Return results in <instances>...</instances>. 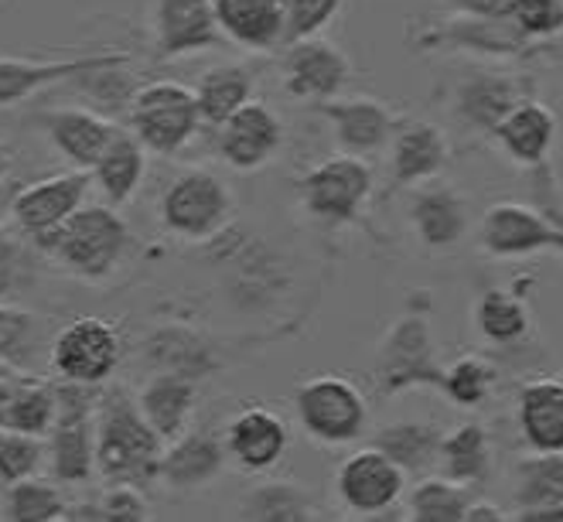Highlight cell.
<instances>
[{
	"label": "cell",
	"instance_id": "6da1fadb",
	"mask_svg": "<svg viewBox=\"0 0 563 522\" xmlns=\"http://www.w3.org/2000/svg\"><path fill=\"white\" fill-rule=\"evenodd\" d=\"M164 441L144 420L137 397L113 386L103 389L96 407V475L103 485L154 488L161 481Z\"/></svg>",
	"mask_w": 563,
	"mask_h": 522
},
{
	"label": "cell",
	"instance_id": "7a4b0ae2",
	"mask_svg": "<svg viewBox=\"0 0 563 522\" xmlns=\"http://www.w3.org/2000/svg\"><path fill=\"white\" fill-rule=\"evenodd\" d=\"M130 225L113 206H82L62 230L42 246L62 270L79 280L99 284L120 270L123 256L130 253Z\"/></svg>",
	"mask_w": 563,
	"mask_h": 522
},
{
	"label": "cell",
	"instance_id": "3957f363",
	"mask_svg": "<svg viewBox=\"0 0 563 522\" xmlns=\"http://www.w3.org/2000/svg\"><path fill=\"white\" fill-rule=\"evenodd\" d=\"M233 191L209 168L178 171L161 195V225L181 243H212L233 222Z\"/></svg>",
	"mask_w": 563,
	"mask_h": 522
},
{
	"label": "cell",
	"instance_id": "277c9868",
	"mask_svg": "<svg viewBox=\"0 0 563 522\" xmlns=\"http://www.w3.org/2000/svg\"><path fill=\"white\" fill-rule=\"evenodd\" d=\"M294 417L321 447H345L366 437L369 403L362 389L335 373H321L294 389Z\"/></svg>",
	"mask_w": 563,
	"mask_h": 522
},
{
	"label": "cell",
	"instance_id": "5b68a950",
	"mask_svg": "<svg viewBox=\"0 0 563 522\" xmlns=\"http://www.w3.org/2000/svg\"><path fill=\"white\" fill-rule=\"evenodd\" d=\"M130 130L147 147V154L175 157L181 154L202 126V110H198L195 89L181 82L157 79L141 86L130 96Z\"/></svg>",
	"mask_w": 563,
	"mask_h": 522
},
{
	"label": "cell",
	"instance_id": "8992f818",
	"mask_svg": "<svg viewBox=\"0 0 563 522\" xmlns=\"http://www.w3.org/2000/svg\"><path fill=\"white\" fill-rule=\"evenodd\" d=\"M373 199V168L366 157L335 154L297 178V202L321 225H349Z\"/></svg>",
	"mask_w": 563,
	"mask_h": 522
},
{
	"label": "cell",
	"instance_id": "52a82bcc",
	"mask_svg": "<svg viewBox=\"0 0 563 522\" xmlns=\"http://www.w3.org/2000/svg\"><path fill=\"white\" fill-rule=\"evenodd\" d=\"M444 373V363L438 358L434 335H430V321L423 314H404L389 324L376 348V386L383 397L407 393V389L430 386L438 389Z\"/></svg>",
	"mask_w": 563,
	"mask_h": 522
},
{
	"label": "cell",
	"instance_id": "ba28073f",
	"mask_svg": "<svg viewBox=\"0 0 563 522\" xmlns=\"http://www.w3.org/2000/svg\"><path fill=\"white\" fill-rule=\"evenodd\" d=\"M335 496L358 519H400L396 506L407 496V475L376 444L352 451L335 471Z\"/></svg>",
	"mask_w": 563,
	"mask_h": 522
},
{
	"label": "cell",
	"instance_id": "9c48e42d",
	"mask_svg": "<svg viewBox=\"0 0 563 522\" xmlns=\"http://www.w3.org/2000/svg\"><path fill=\"white\" fill-rule=\"evenodd\" d=\"M123 358V338L117 324L96 314L73 318L62 324V332L52 342V369L58 379L107 386Z\"/></svg>",
	"mask_w": 563,
	"mask_h": 522
},
{
	"label": "cell",
	"instance_id": "30bf717a",
	"mask_svg": "<svg viewBox=\"0 0 563 522\" xmlns=\"http://www.w3.org/2000/svg\"><path fill=\"white\" fill-rule=\"evenodd\" d=\"M478 246L495 259L563 253V219L522 202H495L478 225Z\"/></svg>",
	"mask_w": 563,
	"mask_h": 522
},
{
	"label": "cell",
	"instance_id": "8fae6325",
	"mask_svg": "<svg viewBox=\"0 0 563 522\" xmlns=\"http://www.w3.org/2000/svg\"><path fill=\"white\" fill-rule=\"evenodd\" d=\"M89 188H92V175L82 168H73L65 175H52V178H42L35 185L14 191L11 215L18 222V230L27 240H35V246L42 249L62 225L82 209Z\"/></svg>",
	"mask_w": 563,
	"mask_h": 522
},
{
	"label": "cell",
	"instance_id": "7c38bea8",
	"mask_svg": "<svg viewBox=\"0 0 563 522\" xmlns=\"http://www.w3.org/2000/svg\"><path fill=\"white\" fill-rule=\"evenodd\" d=\"M349 76H352V65L345 52L321 35L284 45L280 79H284V92L294 96V100L311 103V107L335 100L349 86Z\"/></svg>",
	"mask_w": 563,
	"mask_h": 522
},
{
	"label": "cell",
	"instance_id": "4fadbf2b",
	"mask_svg": "<svg viewBox=\"0 0 563 522\" xmlns=\"http://www.w3.org/2000/svg\"><path fill=\"white\" fill-rule=\"evenodd\" d=\"M154 58L172 62L222 45L216 0H154L151 8Z\"/></svg>",
	"mask_w": 563,
	"mask_h": 522
},
{
	"label": "cell",
	"instance_id": "5bb4252c",
	"mask_svg": "<svg viewBox=\"0 0 563 522\" xmlns=\"http://www.w3.org/2000/svg\"><path fill=\"white\" fill-rule=\"evenodd\" d=\"M284 147V123L280 116L260 100L243 103L233 116L216 126V151L233 171H260Z\"/></svg>",
	"mask_w": 563,
	"mask_h": 522
},
{
	"label": "cell",
	"instance_id": "9a60e30c",
	"mask_svg": "<svg viewBox=\"0 0 563 522\" xmlns=\"http://www.w3.org/2000/svg\"><path fill=\"white\" fill-rule=\"evenodd\" d=\"M222 444L229 454V465H236L243 475L274 471L290 447L287 420L271 407H243L225 423Z\"/></svg>",
	"mask_w": 563,
	"mask_h": 522
},
{
	"label": "cell",
	"instance_id": "2e32d148",
	"mask_svg": "<svg viewBox=\"0 0 563 522\" xmlns=\"http://www.w3.org/2000/svg\"><path fill=\"white\" fill-rule=\"evenodd\" d=\"M314 113L331 126V137L345 154L355 157H373L389 147L400 116H396L386 103L369 100V96H352V100H324L314 103Z\"/></svg>",
	"mask_w": 563,
	"mask_h": 522
},
{
	"label": "cell",
	"instance_id": "e0dca14e",
	"mask_svg": "<svg viewBox=\"0 0 563 522\" xmlns=\"http://www.w3.org/2000/svg\"><path fill=\"white\" fill-rule=\"evenodd\" d=\"M451 160V141L441 126L423 120H400L396 134L389 141V160L386 171L389 191H407L417 185L434 181Z\"/></svg>",
	"mask_w": 563,
	"mask_h": 522
},
{
	"label": "cell",
	"instance_id": "ac0fdd59",
	"mask_svg": "<svg viewBox=\"0 0 563 522\" xmlns=\"http://www.w3.org/2000/svg\"><path fill=\"white\" fill-rule=\"evenodd\" d=\"M413 48L423 52H472V55H492V58H519L533 48L519 27L506 21H488V18H468L454 14L451 21H441L427 27L420 38H410Z\"/></svg>",
	"mask_w": 563,
	"mask_h": 522
},
{
	"label": "cell",
	"instance_id": "d6986e66",
	"mask_svg": "<svg viewBox=\"0 0 563 522\" xmlns=\"http://www.w3.org/2000/svg\"><path fill=\"white\" fill-rule=\"evenodd\" d=\"M130 55L123 52H92V55H76V58H55V62H38V58H0V107H14L31 100L35 92L73 82L86 73L110 69V65H123Z\"/></svg>",
	"mask_w": 563,
	"mask_h": 522
},
{
	"label": "cell",
	"instance_id": "ffe728a7",
	"mask_svg": "<svg viewBox=\"0 0 563 522\" xmlns=\"http://www.w3.org/2000/svg\"><path fill=\"white\" fill-rule=\"evenodd\" d=\"M35 126L73 168H82V171L96 168V160L107 154V147L123 130L120 123H113L110 116L96 110H48L35 116Z\"/></svg>",
	"mask_w": 563,
	"mask_h": 522
},
{
	"label": "cell",
	"instance_id": "44dd1931",
	"mask_svg": "<svg viewBox=\"0 0 563 522\" xmlns=\"http://www.w3.org/2000/svg\"><path fill=\"white\" fill-rule=\"evenodd\" d=\"M492 141L503 147V154L512 160L516 168L522 171H547V160H550V151L556 144V113L540 103V100H519L506 120L495 126Z\"/></svg>",
	"mask_w": 563,
	"mask_h": 522
},
{
	"label": "cell",
	"instance_id": "7402d4cb",
	"mask_svg": "<svg viewBox=\"0 0 563 522\" xmlns=\"http://www.w3.org/2000/svg\"><path fill=\"white\" fill-rule=\"evenodd\" d=\"M229 465L222 434L216 431H185L172 444H164L161 454V481L172 492H198L212 485Z\"/></svg>",
	"mask_w": 563,
	"mask_h": 522
},
{
	"label": "cell",
	"instance_id": "603a6c76",
	"mask_svg": "<svg viewBox=\"0 0 563 522\" xmlns=\"http://www.w3.org/2000/svg\"><path fill=\"white\" fill-rule=\"evenodd\" d=\"M526 100V86L506 73H472L454 86L451 110L475 134H495L506 113Z\"/></svg>",
	"mask_w": 563,
	"mask_h": 522
},
{
	"label": "cell",
	"instance_id": "cb8c5ba5",
	"mask_svg": "<svg viewBox=\"0 0 563 522\" xmlns=\"http://www.w3.org/2000/svg\"><path fill=\"white\" fill-rule=\"evenodd\" d=\"M410 225L413 236L434 253H448L461 243L468 230V209L465 199L451 185H417L410 195Z\"/></svg>",
	"mask_w": 563,
	"mask_h": 522
},
{
	"label": "cell",
	"instance_id": "d4e9b609",
	"mask_svg": "<svg viewBox=\"0 0 563 522\" xmlns=\"http://www.w3.org/2000/svg\"><path fill=\"white\" fill-rule=\"evenodd\" d=\"M45 468L58 485H86L96 475V410L55 417L45 441Z\"/></svg>",
	"mask_w": 563,
	"mask_h": 522
},
{
	"label": "cell",
	"instance_id": "484cf974",
	"mask_svg": "<svg viewBox=\"0 0 563 522\" xmlns=\"http://www.w3.org/2000/svg\"><path fill=\"white\" fill-rule=\"evenodd\" d=\"M222 35L246 52L284 48L287 0H216Z\"/></svg>",
	"mask_w": 563,
	"mask_h": 522
},
{
	"label": "cell",
	"instance_id": "4316f807",
	"mask_svg": "<svg viewBox=\"0 0 563 522\" xmlns=\"http://www.w3.org/2000/svg\"><path fill=\"white\" fill-rule=\"evenodd\" d=\"M195 403H198V379H188L181 373H151L137 393V407L144 420L157 431L164 444H172L188 431Z\"/></svg>",
	"mask_w": 563,
	"mask_h": 522
},
{
	"label": "cell",
	"instance_id": "83f0119b",
	"mask_svg": "<svg viewBox=\"0 0 563 522\" xmlns=\"http://www.w3.org/2000/svg\"><path fill=\"white\" fill-rule=\"evenodd\" d=\"M516 423L529 451H563V379H529L516 397Z\"/></svg>",
	"mask_w": 563,
	"mask_h": 522
},
{
	"label": "cell",
	"instance_id": "f1b7e54d",
	"mask_svg": "<svg viewBox=\"0 0 563 522\" xmlns=\"http://www.w3.org/2000/svg\"><path fill=\"white\" fill-rule=\"evenodd\" d=\"M451 14L506 21L529 42H547L563 31V0H444Z\"/></svg>",
	"mask_w": 563,
	"mask_h": 522
},
{
	"label": "cell",
	"instance_id": "f546056e",
	"mask_svg": "<svg viewBox=\"0 0 563 522\" xmlns=\"http://www.w3.org/2000/svg\"><path fill=\"white\" fill-rule=\"evenodd\" d=\"M472 324L478 338L492 352H509L529 342L533 335V314H529L526 301L509 287H492L475 301Z\"/></svg>",
	"mask_w": 563,
	"mask_h": 522
},
{
	"label": "cell",
	"instance_id": "4dcf8cb0",
	"mask_svg": "<svg viewBox=\"0 0 563 522\" xmlns=\"http://www.w3.org/2000/svg\"><path fill=\"white\" fill-rule=\"evenodd\" d=\"M89 175H92V185L103 191L107 206L120 209L134 199L147 175V147L134 137V130H120L117 141L96 160V168Z\"/></svg>",
	"mask_w": 563,
	"mask_h": 522
},
{
	"label": "cell",
	"instance_id": "1f68e13d",
	"mask_svg": "<svg viewBox=\"0 0 563 522\" xmlns=\"http://www.w3.org/2000/svg\"><path fill=\"white\" fill-rule=\"evenodd\" d=\"M444 431L438 423L427 420H396V423H383V427L373 434V444L389 454V458L404 468V475H417L423 478L427 471H434L438 465V451H441Z\"/></svg>",
	"mask_w": 563,
	"mask_h": 522
},
{
	"label": "cell",
	"instance_id": "d6a6232c",
	"mask_svg": "<svg viewBox=\"0 0 563 522\" xmlns=\"http://www.w3.org/2000/svg\"><path fill=\"white\" fill-rule=\"evenodd\" d=\"M488 468H492V444H488V431L482 423L468 420L444 434L441 451H438V465H434L438 475L465 485V488H475L488 478Z\"/></svg>",
	"mask_w": 563,
	"mask_h": 522
},
{
	"label": "cell",
	"instance_id": "836d02e7",
	"mask_svg": "<svg viewBox=\"0 0 563 522\" xmlns=\"http://www.w3.org/2000/svg\"><path fill=\"white\" fill-rule=\"evenodd\" d=\"M321 515L324 509L308 488L284 478L260 481L240 502V519H253V522H311Z\"/></svg>",
	"mask_w": 563,
	"mask_h": 522
},
{
	"label": "cell",
	"instance_id": "e575fe53",
	"mask_svg": "<svg viewBox=\"0 0 563 522\" xmlns=\"http://www.w3.org/2000/svg\"><path fill=\"white\" fill-rule=\"evenodd\" d=\"M253 73L240 62H219L206 69L195 82V100L202 110V123L219 126L225 116H233L243 103L253 100Z\"/></svg>",
	"mask_w": 563,
	"mask_h": 522
},
{
	"label": "cell",
	"instance_id": "d590c367",
	"mask_svg": "<svg viewBox=\"0 0 563 522\" xmlns=\"http://www.w3.org/2000/svg\"><path fill=\"white\" fill-rule=\"evenodd\" d=\"M144 358L154 373H181L188 379H202L219 366L209 342L188 329L154 332L144 345Z\"/></svg>",
	"mask_w": 563,
	"mask_h": 522
},
{
	"label": "cell",
	"instance_id": "8d00e7d4",
	"mask_svg": "<svg viewBox=\"0 0 563 522\" xmlns=\"http://www.w3.org/2000/svg\"><path fill=\"white\" fill-rule=\"evenodd\" d=\"M512 512L563 499V451H533L516 465Z\"/></svg>",
	"mask_w": 563,
	"mask_h": 522
},
{
	"label": "cell",
	"instance_id": "74e56055",
	"mask_svg": "<svg viewBox=\"0 0 563 522\" xmlns=\"http://www.w3.org/2000/svg\"><path fill=\"white\" fill-rule=\"evenodd\" d=\"M472 496L465 485H457L444 475H427L413 485L407 496V519L417 522H461L465 519Z\"/></svg>",
	"mask_w": 563,
	"mask_h": 522
},
{
	"label": "cell",
	"instance_id": "f35d334b",
	"mask_svg": "<svg viewBox=\"0 0 563 522\" xmlns=\"http://www.w3.org/2000/svg\"><path fill=\"white\" fill-rule=\"evenodd\" d=\"M65 509H69V502H65L58 481L55 478L45 481L38 475H31V478L8 485L0 515L11 522H55V519H65Z\"/></svg>",
	"mask_w": 563,
	"mask_h": 522
},
{
	"label": "cell",
	"instance_id": "ab89813d",
	"mask_svg": "<svg viewBox=\"0 0 563 522\" xmlns=\"http://www.w3.org/2000/svg\"><path fill=\"white\" fill-rule=\"evenodd\" d=\"M495 379H499V373H495V366L488 363L485 355H461V358H454L451 366H444L438 389L454 407L475 410L492 397Z\"/></svg>",
	"mask_w": 563,
	"mask_h": 522
},
{
	"label": "cell",
	"instance_id": "60d3db41",
	"mask_svg": "<svg viewBox=\"0 0 563 522\" xmlns=\"http://www.w3.org/2000/svg\"><path fill=\"white\" fill-rule=\"evenodd\" d=\"M52 423H55V382L18 376L4 427L21 431V434H35V437H48Z\"/></svg>",
	"mask_w": 563,
	"mask_h": 522
},
{
	"label": "cell",
	"instance_id": "b9f144b4",
	"mask_svg": "<svg viewBox=\"0 0 563 522\" xmlns=\"http://www.w3.org/2000/svg\"><path fill=\"white\" fill-rule=\"evenodd\" d=\"M45 468V437L0 427V485L42 475Z\"/></svg>",
	"mask_w": 563,
	"mask_h": 522
},
{
	"label": "cell",
	"instance_id": "7bdbcfd3",
	"mask_svg": "<svg viewBox=\"0 0 563 522\" xmlns=\"http://www.w3.org/2000/svg\"><path fill=\"white\" fill-rule=\"evenodd\" d=\"M345 0H287V21H284V45L314 38L339 18Z\"/></svg>",
	"mask_w": 563,
	"mask_h": 522
},
{
	"label": "cell",
	"instance_id": "ee69618b",
	"mask_svg": "<svg viewBox=\"0 0 563 522\" xmlns=\"http://www.w3.org/2000/svg\"><path fill=\"white\" fill-rule=\"evenodd\" d=\"M103 522H144L151 519V506L144 499V488L137 485H107V492L96 499Z\"/></svg>",
	"mask_w": 563,
	"mask_h": 522
},
{
	"label": "cell",
	"instance_id": "f6af8a7d",
	"mask_svg": "<svg viewBox=\"0 0 563 522\" xmlns=\"http://www.w3.org/2000/svg\"><path fill=\"white\" fill-rule=\"evenodd\" d=\"M512 519H519V522H563V499L547 502V506H533V509H519V512H512Z\"/></svg>",
	"mask_w": 563,
	"mask_h": 522
},
{
	"label": "cell",
	"instance_id": "bcb514c9",
	"mask_svg": "<svg viewBox=\"0 0 563 522\" xmlns=\"http://www.w3.org/2000/svg\"><path fill=\"white\" fill-rule=\"evenodd\" d=\"M503 519H509L499 506L495 502H468V509H465V519L461 522H503Z\"/></svg>",
	"mask_w": 563,
	"mask_h": 522
},
{
	"label": "cell",
	"instance_id": "7dc6e473",
	"mask_svg": "<svg viewBox=\"0 0 563 522\" xmlns=\"http://www.w3.org/2000/svg\"><path fill=\"white\" fill-rule=\"evenodd\" d=\"M14 386H18V376H0V427H4V420H8V410H11V400H14Z\"/></svg>",
	"mask_w": 563,
	"mask_h": 522
},
{
	"label": "cell",
	"instance_id": "c3c4849f",
	"mask_svg": "<svg viewBox=\"0 0 563 522\" xmlns=\"http://www.w3.org/2000/svg\"><path fill=\"white\" fill-rule=\"evenodd\" d=\"M11 160H14L11 147H8V144H0V188H4V181H8V171H11Z\"/></svg>",
	"mask_w": 563,
	"mask_h": 522
},
{
	"label": "cell",
	"instance_id": "681fc988",
	"mask_svg": "<svg viewBox=\"0 0 563 522\" xmlns=\"http://www.w3.org/2000/svg\"><path fill=\"white\" fill-rule=\"evenodd\" d=\"M4 355H8V345H4V338H0V373H4Z\"/></svg>",
	"mask_w": 563,
	"mask_h": 522
}]
</instances>
